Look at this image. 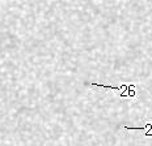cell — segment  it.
I'll return each instance as SVG.
<instances>
[{"label": "cell", "mask_w": 152, "mask_h": 146, "mask_svg": "<svg viewBox=\"0 0 152 146\" xmlns=\"http://www.w3.org/2000/svg\"><path fill=\"white\" fill-rule=\"evenodd\" d=\"M85 85H91V86H97V87H102V89H107V90H113L115 91L118 97H121L122 99H127V100H135L138 98V91L140 85L139 84H127V82H123L119 84L117 86L113 85H104V84H88L85 82Z\"/></svg>", "instance_id": "1"}, {"label": "cell", "mask_w": 152, "mask_h": 146, "mask_svg": "<svg viewBox=\"0 0 152 146\" xmlns=\"http://www.w3.org/2000/svg\"><path fill=\"white\" fill-rule=\"evenodd\" d=\"M125 129H129V131H139L143 132L144 137H152V121H145L143 125L140 126H129V125H123Z\"/></svg>", "instance_id": "2"}]
</instances>
